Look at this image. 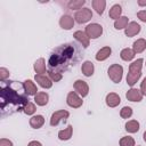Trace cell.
Instances as JSON below:
<instances>
[{"label":"cell","instance_id":"cell-42","mask_svg":"<svg viewBox=\"0 0 146 146\" xmlns=\"http://www.w3.org/2000/svg\"><path fill=\"white\" fill-rule=\"evenodd\" d=\"M137 146H140V145H137Z\"/></svg>","mask_w":146,"mask_h":146},{"label":"cell","instance_id":"cell-26","mask_svg":"<svg viewBox=\"0 0 146 146\" xmlns=\"http://www.w3.org/2000/svg\"><path fill=\"white\" fill-rule=\"evenodd\" d=\"M121 13H122V8H121V6H120V5H114V6L111 7L108 15H110L111 18H113V19L116 21L117 18L121 17Z\"/></svg>","mask_w":146,"mask_h":146},{"label":"cell","instance_id":"cell-35","mask_svg":"<svg viewBox=\"0 0 146 146\" xmlns=\"http://www.w3.org/2000/svg\"><path fill=\"white\" fill-rule=\"evenodd\" d=\"M9 78V71L5 67H1L0 68V81H6L7 79Z\"/></svg>","mask_w":146,"mask_h":146},{"label":"cell","instance_id":"cell-11","mask_svg":"<svg viewBox=\"0 0 146 146\" xmlns=\"http://www.w3.org/2000/svg\"><path fill=\"white\" fill-rule=\"evenodd\" d=\"M125 97H127L128 100H130V102H137V103L138 102H141V99H143V95H141L140 90H138L136 88L129 89L127 91V94H125Z\"/></svg>","mask_w":146,"mask_h":146},{"label":"cell","instance_id":"cell-13","mask_svg":"<svg viewBox=\"0 0 146 146\" xmlns=\"http://www.w3.org/2000/svg\"><path fill=\"white\" fill-rule=\"evenodd\" d=\"M74 18L70 15H63L59 19V25L64 30H71L74 26Z\"/></svg>","mask_w":146,"mask_h":146},{"label":"cell","instance_id":"cell-20","mask_svg":"<svg viewBox=\"0 0 146 146\" xmlns=\"http://www.w3.org/2000/svg\"><path fill=\"white\" fill-rule=\"evenodd\" d=\"M146 49V40L140 38V39H137L133 44H132V50L135 51V54H140L143 52L144 50Z\"/></svg>","mask_w":146,"mask_h":146},{"label":"cell","instance_id":"cell-6","mask_svg":"<svg viewBox=\"0 0 146 146\" xmlns=\"http://www.w3.org/2000/svg\"><path fill=\"white\" fill-rule=\"evenodd\" d=\"M66 103L72 108H79V107L82 106L83 100H82V98L75 91H70L67 97H66Z\"/></svg>","mask_w":146,"mask_h":146},{"label":"cell","instance_id":"cell-33","mask_svg":"<svg viewBox=\"0 0 146 146\" xmlns=\"http://www.w3.org/2000/svg\"><path fill=\"white\" fill-rule=\"evenodd\" d=\"M35 111H36L35 105H34L33 103L29 102V104L25 106V108H24V111H23V112H24L26 115H32V114H34V113H35Z\"/></svg>","mask_w":146,"mask_h":146},{"label":"cell","instance_id":"cell-8","mask_svg":"<svg viewBox=\"0 0 146 146\" xmlns=\"http://www.w3.org/2000/svg\"><path fill=\"white\" fill-rule=\"evenodd\" d=\"M75 92L80 96V97H86L89 94V86L86 81L83 80H76L73 84Z\"/></svg>","mask_w":146,"mask_h":146},{"label":"cell","instance_id":"cell-21","mask_svg":"<svg viewBox=\"0 0 146 146\" xmlns=\"http://www.w3.org/2000/svg\"><path fill=\"white\" fill-rule=\"evenodd\" d=\"M72 133H73V127L70 124V125H67V128H65L64 130H60L58 132V139L59 140H68V139H71Z\"/></svg>","mask_w":146,"mask_h":146},{"label":"cell","instance_id":"cell-14","mask_svg":"<svg viewBox=\"0 0 146 146\" xmlns=\"http://www.w3.org/2000/svg\"><path fill=\"white\" fill-rule=\"evenodd\" d=\"M73 36L75 38V40H78L80 42V44H82L83 48H87L89 46V38L86 34V32H83V31H76V32H74Z\"/></svg>","mask_w":146,"mask_h":146},{"label":"cell","instance_id":"cell-30","mask_svg":"<svg viewBox=\"0 0 146 146\" xmlns=\"http://www.w3.org/2000/svg\"><path fill=\"white\" fill-rule=\"evenodd\" d=\"M84 5H86V0H72L67 3L68 8L72 10H78V9L80 10V9H82V7Z\"/></svg>","mask_w":146,"mask_h":146},{"label":"cell","instance_id":"cell-10","mask_svg":"<svg viewBox=\"0 0 146 146\" xmlns=\"http://www.w3.org/2000/svg\"><path fill=\"white\" fill-rule=\"evenodd\" d=\"M140 32V25L137 22H130L128 24V26L124 29V34L129 38L135 36L136 34H138Z\"/></svg>","mask_w":146,"mask_h":146},{"label":"cell","instance_id":"cell-15","mask_svg":"<svg viewBox=\"0 0 146 146\" xmlns=\"http://www.w3.org/2000/svg\"><path fill=\"white\" fill-rule=\"evenodd\" d=\"M24 84V88H25V91L29 96H35L38 94V88H36V84L32 81V80H25L23 82Z\"/></svg>","mask_w":146,"mask_h":146},{"label":"cell","instance_id":"cell-28","mask_svg":"<svg viewBox=\"0 0 146 146\" xmlns=\"http://www.w3.org/2000/svg\"><path fill=\"white\" fill-rule=\"evenodd\" d=\"M125 130L129 133H135L139 130V122L136 120H130L125 123Z\"/></svg>","mask_w":146,"mask_h":146},{"label":"cell","instance_id":"cell-5","mask_svg":"<svg viewBox=\"0 0 146 146\" xmlns=\"http://www.w3.org/2000/svg\"><path fill=\"white\" fill-rule=\"evenodd\" d=\"M92 17V11L89 8H82L80 10H78L74 15V21L78 22L79 24H83L87 23L88 21H90Z\"/></svg>","mask_w":146,"mask_h":146},{"label":"cell","instance_id":"cell-41","mask_svg":"<svg viewBox=\"0 0 146 146\" xmlns=\"http://www.w3.org/2000/svg\"><path fill=\"white\" fill-rule=\"evenodd\" d=\"M143 138H144V140H145V141H146V131H145V132H144V135H143Z\"/></svg>","mask_w":146,"mask_h":146},{"label":"cell","instance_id":"cell-36","mask_svg":"<svg viewBox=\"0 0 146 146\" xmlns=\"http://www.w3.org/2000/svg\"><path fill=\"white\" fill-rule=\"evenodd\" d=\"M137 17H138L141 22L146 23V10H140V11H138V13H137Z\"/></svg>","mask_w":146,"mask_h":146},{"label":"cell","instance_id":"cell-17","mask_svg":"<svg viewBox=\"0 0 146 146\" xmlns=\"http://www.w3.org/2000/svg\"><path fill=\"white\" fill-rule=\"evenodd\" d=\"M81 71L83 73L84 76H91L94 74V71H95V66H94V63L90 62V60H86L82 63V66H81Z\"/></svg>","mask_w":146,"mask_h":146},{"label":"cell","instance_id":"cell-34","mask_svg":"<svg viewBox=\"0 0 146 146\" xmlns=\"http://www.w3.org/2000/svg\"><path fill=\"white\" fill-rule=\"evenodd\" d=\"M48 76L50 78V80H51V81H54V82H58V81H60V80H62L63 74L57 73V72H48Z\"/></svg>","mask_w":146,"mask_h":146},{"label":"cell","instance_id":"cell-24","mask_svg":"<svg viewBox=\"0 0 146 146\" xmlns=\"http://www.w3.org/2000/svg\"><path fill=\"white\" fill-rule=\"evenodd\" d=\"M120 57L122 60H125V62H130L131 59H133L135 57V51L130 48H124L121 50L120 52Z\"/></svg>","mask_w":146,"mask_h":146},{"label":"cell","instance_id":"cell-4","mask_svg":"<svg viewBox=\"0 0 146 146\" xmlns=\"http://www.w3.org/2000/svg\"><path fill=\"white\" fill-rule=\"evenodd\" d=\"M84 32L89 39H97L103 34V26L98 23H91L86 26Z\"/></svg>","mask_w":146,"mask_h":146},{"label":"cell","instance_id":"cell-40","mask_svg":"<svg viewBox=\"0 0 146 146\" xmlns=\"http://www.w3.org/2000/svg\"><path fill=\"white\" fill-rule=\"evenodd\" d=\"M138 6H140V7L146 6V1H144V0H138Z\"/></svg>","mask_w":146,"mask_h":146},{"label":"cell","instance_id":"cell-9","mask_svg":"<svg viewBox=\"0 0 146 146\" xmlns=\"http://www.w3.org/2000/svg\"><path fill=\"white\" fill-rule=\"evenodd\" d=\"M34 79H35V81L38 82V84H39L40 87L44 88V89H49V88L52 87V81L50 80L49 76H47V75H44V74H35Z\"/></svg>","mask_w":146,"mask_h":146},{"label":"cell","instance_id":"cell-2","mask_svg":"<svg viewBox=\"0 0 146 146\" xmlns=\"http://www.w3.org/2000/svg\"><path fill=\"white\" fill-rule=\"evenodd\" d=\"M83 56L80 46L76 43H65L55 48L48 59V72L63 74L70 67L75 66Z\"/></svg>","mask_w":146,"mask_h":146},{"label":"cell","instance_id":"cell-3","mask_svg":"<svg viewBox=\"0 0 146 146\" xmlns=\"http://www.w3.org/2000/svg\"><path fill=\"white\" fill-rule=\"evenodd\" d=\"M108 76L114 83H119L122 80L123 76V67L120 64H113L108 67Z\"/></svg>","mask_w":146,"mask_h":146},{"label":"cell","instance_id":"cell-43","mask_svg":"<svg viewBox=\"0 0 146 146\" xmlns=\"http://www.w3.org/2000/svg\"><path fill=\"white\" fill-rule=\"evenodd\" d=\"M145 65H146V63H145Z\"/></svg>","mask_w":146,"mask_h":146},{"label":"cell","instance_id":"cell-16","mask_svg":"<svg viewBox=\"0 0 146 146\" xmlns=\"http://www.w3.org/2000/svg\"><path fill=\"white\" fill-rule=\"evenodd\" d=\"M112 54V49L111 47H103L102 49H99L96 54V59L98 62H103L105 59H107Z\"/></svg>","mask_w":146,"mask_h":146},{"label":"cell","instance_id":"cell-38","mask_svg":"<svg viewBox=\"0 0 146 146\" xmlns=\"http://www.w3.org/2000/svg\"><path fill=\"white\" fill-rule=\"evenodd\" d=\"M140 92L143 96H146V78L140 83Z\"/></svg>","mask_w":146,"mask_h":146},{"label":"cell","instance_id":"cell-19","mask_svg":"<svg viewBox=\"0 0 146 146\" xmlns=\"http://www.w3.org/2000/svg\"><path fill=\"white\" fill-rule=\"evenodd\" d=\"M44 124V117L42 115H33L31 119H30V125L33 128V129H39L41 128L42 125Z\"/></svg>","mask_w":146,"mask_h":146},{"label":"cell","instance_id":"cell-39","mask_svg":"<svg viewBox=\"0 0 146 146\" xmlns=\"http://www.w3.org/2000/svg\"><path fill=\"white\" fill-rule=\"evenodd\" d=\"M27 146H42V144L40 141H38V140H32V141L29 143Z\"/></svg>","mask_w":146,"mask_h":146},{"label":"cell","instance_id":"cell-32","mask_svg":"<svg viewBox=\"0 0 146 146\" xmlns=\"http://www.w3.org/2000/svg\"><path fill=\"white\" fill-rule=\"evenodd\" d=\"M131 115H132V108H131V107L124 106V107L121 108V111H120V116H121L122 119H129V117H131Z\"/></svg>","mask_w":146,"mask_h":146},{"label":"cell","instance_id":"cell-18","mask_svg":"<svg viewBox=\"0 0 146 146\" xmlns=\"http://www.w3.org/2000/svg\"><path fill=\"white\" fill-rule=\"evenodd\" d=\"M48 100H49V96L47 92H43V91H40L38 92L35 96H34V102L36 105L39 106H44L48 104Z\"/></svg>","mask_w":146,"mask_h":146},{"label":"cell","instance_id":"cell-22","mask_svg":"<svg viewBox=\"0 0 146 146\" xmlns=\"http://www.w3.org/2000/svg\"><path fill=\"white\" fill-rule=\"evenodd\" d=\"M91 5H92V8L96 10V13L98 15H103V13L105 10V7H106V1L105 0H92Z\"/></svg>","mask_w":146,"mask_h":146},{"label":"cell","instance_id":"cell-37","mask_svg":"<svg viewBox=\"0 0 146 146\" xmlns=\"http://www.w3.org/2000/svg\"><path fill=\"white\" fill-rule=\"evenodd\" d=\"M0 146H14L13 141L7 139V138H1L0 139Z\"/></svg>","mask_w":146,"mask_h":146},{"label":"cell","instance_id":"cell-7","mask_svg":"<svg viewBox=\"0 0 146 146\" xmlns=\"http://www.w3.org/2000/svg\"><path fill=\"white\" fill-rule=\"evenodd\" d=\"M70 116V113L65 110H58L56 112L52 113L51 117H50V125L56 127L60 121H65L67 117Z\"/></svg>","mask_w":146,"mask_h":146},{"label":"cell","instance_id":"cell-25","mask_svg":"<svg viewBox=\"0 0 146 146\" xmlns=\"http://www.w3.org/2000/svg\"><path fill=\"white\" fill-rule=\"evenodd\" d=\"M33 67H34V71L36 72V74H43L46 72V60H44V58H39L38 60H35Z\"/></svg>","mask_w":146,"mask_h":146},{"label":"cell","instance_id":"cell-31","mask_svg":"<svg viewBox=\"0 0 146 146\" xmlns=\"http://www.w3.org/2000/svg\"><path fill=\"white\" fill-rule=\"evenodd\" d=\"M120 146H136L135 145V139L130 136L122 137L120 139Z\"/></svg>","mask_w":146,"mask_h":146},{"label":"cell","instance_id":"cell-1","mask_svg":"<svg viewBox=\"0 0 146 146\" xmlns=\"http://www.w3.org/2000/svg\"><path fill=\"white\" fill-rule=\"evenodd\" d=\"M29 104V95L24 84L17 81L6 80L0 86V110L1 115H11L24 111Z\"/></svg>","mask_w":146,"mask_h":146},{"label":"cell","instance_id":"cell-23","mask_svg":"<svg viewBox=\"0 0 146 146\" xmlns=\"http://www.w3.org/2000/svg\"><path fill=\"white\" fill-rule=\"evenodd\" d=\"M141 76V72H129L128 75H127V83L130 86V87H133L137 81L140 79Z\"/></svg>","mask_w":146,"mask_h":146},{"label":"cell","instance_id":"cell-12","mask_svg":"<svg viewBox=\"0 0 146 146\" xmlns=\"http://www.w3.org/2000/svg\"><path fill=\"white\" fill-rule=\"evenodd\" d=\"M105 100H106V105H107L108 107H116V106H119V104L121 103L120 96H119L117 94H115V92H110V94H107Z\"/></svg>","mask_w":146,"mask_h":146},{"label":"cell","instance_id":"cell-27","mask_svg":"<svg viewBox=\"0 0 146 146\" xmlns=\"http://www.w3.org/2000/svg\"><path fill=\"white\" fill-rule=\"evenodd\" d=\"M129 24V19L127 16H121L120 18H117L115 22H114V27L115 30H122V29H125Z\"/></svg>","mask_w":146,"mask_h":146},{"label":"cell","instance_id":"cell-29","mask_svg":"<svg viewBox=\"0 0 146 146\" xmlns=\"http://www.w3.org/2000/svg\"><path fill=\"white\" fill-rule=\"evenodd\" d=\"M143 63L144 59L143 58H138L137 60H133L130 65H129V72H141V67H143Z\"/></svg>","mask_w":146,"mask_h":146}]
</instances>
